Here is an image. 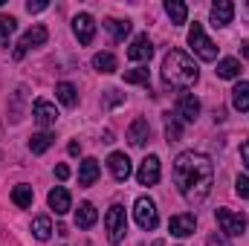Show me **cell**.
<instances>
[{"mask_svg":"<svg viewBox=\"0 0 249 246\" xmlns=\"http://www.w3.org/2000/svg\"><path fill=\"white\" fill-rule=\"evenodd\" d=\"M165 15L171 18L174 26H183L186 18H188V6L183 3V0H168V3H165Z\"/></svg>","mask_w":249,"mask_h":246,"instance_id":"44dd1931","label":"cell"},{"mask_svg":"<svg viewBox=\"0 0 249 246\" xmlns=\"http://www.w3.org/2000/svg\"><path fill=\"white\" fill-rule=\"evenodd\" d=\"M32 116H35V122L41 124V127H53V124L58 122V110H55V105H50L47 99H38V102L32 105Z\"/></svg>","mask_w":249,"mask_h":246,"instance_id":"30bf717a","label":"cell"},{"mask_svg":"<svg viewBox=\"0 0 249 246\" xmlns=\"http://www.w3.org/2000/svg\"><path fill=\"white\" fill-rule=\"evenodd\" d=\"M15 26H18V20L12 15H0V44H9V35L15 32Z\"/></svg>","mask_w":249,"mask_h":246,"instance_id":"f546056e","label":"cell"},{"mask_svg":"<svg viewBox=\"0 0 249 246\" xmlns=\"http://www.w3.org/2000/svg\"><path fill=\"white\" fill-rule=\"evenodd\" d=\"M32 200H35V194H32V185L20 183L12 188V203L18 206V209H32Z\"/></svg>","mask_w":249,"mask_h":246,"instance_id":"ffe728a7","label":"cell"},{"mask_svg":"<svg viewBox=\"0 0 249 246\" xmlns=\"http://www.w3.org/2000/svg\"><path fill=\"white\" fill-rule=\"evenodd\" d=\"M72 32H75L78 44H93V38H96V20L87 12H81V15L72 18Z\"/></svg>","mask_w":249,"mask_h":246,"instance_id":"ba28073f","label":"cell"},{"mask_svg":"<svg viewBox=\"0 0 249 246\" xmlns=\"http://www.w3.org/2000/svg\"><path fill=\"white\" fill-rule=\"evenodd\" d=\"M53 142H55V136H53L50 130H41V133H35V136L29 139V151H32V154H44V151L53 148Z\"/></svg>","mask_w":249,"mask_h":246,"instance_id":"cb8c5ba5","label":"cell"},{"mask_svg":"<svg viewBox=\"0 0 249 246\" xmlns=\"http://www.w3.org/2000/svg\"><path fill=\"white\" fill-rule=\"evenodd\" d=\"M107 168H110L113 180L124 183V180L130 177V159H127V154H122V151H113V154L107 157Z\"/></svg>","mask_w":249,"mask_h":246,"instance_id":"7c38bea8","label":"cell"},{"mask_svg":"<svg viewBox=\"0 0 249 246\" xmlns=\"http://www.w3.org/2000/svg\"><path fill=\"white\" fill-rule=\"evenodd\" d=\"M105 229H107V241L110 244H122L124 235H127V214H124V206L113 203L105 214Z\"/></svg>","mask_w":249,"mask_h":246,"instance_id":"3957f363","label":"cell"},{"mask_svg":"<svg viewBox=\"0 0 249 246\" xmlns=\"http://www.w3.org/2000/svg\"><path fill=\"white\" fill-rule=\"evenodd\" d=\"M235 191H238V197H244V200H249V177H244V174H238V180H235Z\"/></svg>","mask_w":249,"mask_h":246,"instance_id":"1f68e13d","label":"cell"},{"mask_svg":"<svg viewBox=\"0 0 249 246\" xmlns=\"http://www.w3.org/2000/svg\"><path fill=\"white\" fill-rule=\"evenodd\" d=\"M93 67H96L99 72H116V70H119V61H116L113 53H96V55H93Z\"/></svg>","mask_w":249,"mask_h":246,"instance_id":"4316f807","label":"cell"},{"mask_svg":"<svg viewBox=\"0 0 249 246\" xmlns=\"http://www.w3.org/2000/svg\"><path fill=\"white\" fill-rule=\"evenodd\" d=\"M55 96H58V102L64 107H75V102H78V90L70 81H58L55 84Z\"/></svg>","mask_w":249,"mask_h":246,"instance_id":"603a6c76","label":"cell"},{"mask_svg":"<svg viewBox=\"0 0 249 246\" xmlns=\"http://www.w3.org/2000/svg\"><path fill=\"white\" fill-rule=\"evenodd\" d=\"M96 220H99V211L93 203H81L75 209V226L78 229H90V226H96Z\"/></svg>","mask_w":249,"mask_h":246,"instance_id":"d6986e66","label":"cell"},{"mask_svg":"<svg viewBox=\"0 0 249 246\" xmlns=\"http://www.w3.org/2000/svg\"><path fill=\"white\" fill-rule=\"evenodd\" d=\"M105 93H107V105H122V93H119V90H105Z\"/></svg>","mask_w":249,"mask_h":246,"instance_id":"e575fe53","label":"cell"},{"mask_svg":"<svg viewBox=\"0 0 249 246\" xmlns=\"http://www.w3.org/2000/svg\"><path fill=\"white\" fill-rule=\"evenodd\" d=\"M148 81H151V78H148V70H145V67L124 72V84H145V87H148Z\"/></svg>","mask_w":249,"mask_h":246,"instance_id":"4dcf8cb0","label":"cell"},{"mask_svg":"<svg viewBox=\"0 0 249 246\" xmlns=\"http://www.w3.org/2000/svg\"><path fill=\"white\" fill-rule=\"evenodd\" d=\"M148 139H151V124H148V119H133V124L127 127V142L136 145V148H142Z\"/></svg>","mask_w":249,"mask_h":246,"instance_id":"2e32d148","label":"cell"},{"mask_svg":"<svg viewBox=\"0 0 249 246\" xmlns=\"http://www.w3.org/2000/svg\"><path fill=\"white\" fill-rule=\"evenodd\" d=\"M99 174H102V168H99V159H93V157H87L84 162H81V168H78V185H93L99 180Z\"/></svg>","mask_w":249,"mask_h":246,"instance_id":"ac0fdd59","label":"cell"},{"mask_svg":"<svg viewBox=\"0 0 249 246\" xmlns=\"http://www.w3.org/2000/svg\"><path fill=\"white\" fill-rule=\"evenodd\" d=\"M151 55H154L151 38H148V35H136L133 44L127 47V58H130V61H151Z\"/></svg>","mask_w":249,"mask_h":246,"instance_id":"4fadbf2b","label":"cell"},{"mask_svg":"<svg viewBox=\"0 0 249 246\" xmlns=\"http://www.w3.org/2000/svg\"><path fill=\"white\" fill-rule=\"evenodd\" d=\"M180 136H183V124H180V119L171 116V113H165V139H168V142H177Z\"/></svg>","mask_w":249,"mask_h":246,"instance_id":"f1b7e54d","label":"cell"},{"mask_svg":"<svg viewBox=\"0 0 249 246\" xmlns=\"http://www.w3.org/2000/svg\"><path fill=\"white\" fill-rule=\"evenodd\" d=\"M177 116H180L183 122H194V119L200 116V102H197V96L183 93V96L177 99Z\"/></svg>","mask_w":249,"mask_h":246,"instance_id":"5bb4252c","label":"cell"},{"mask_svg":"<svg viewBox=\"0 0 249 246\" xmlns=\"http://www.w3.org/2000/svg\"><path fill=\"white\" fill-rule=\"evenodd\" d=\"M105 29L116 38V41H124L130 35V20H119V18H107L105 20Z\"/></svg>","mask_w":249,"mask_h":246,"instance_id":"d4e9b609","label":"cell"},{"mask_svg":"<svg viewBox=\"0 0 249 246\" xmlns=\"http://www.w3.org/2000/svg\"><path fill=\"white\" fill-rule=\"evenodd\" d=\"M55 177H58V180H67V177H70V168H67V165H55Z\"/></svg>","mask_w":249,"mask_h":246,"instance_id":"8d00e7d4","label":"cell"},{"mask_svg":"<svg viewBox=\"0 0 249 246\" xmlns=\"http://www.w3.org/2000/svg\"><path fill=\"white\" fill-rule=\"evenodd\" d=\"M32 235H35L38 241H50V235H53V223H50L47 214H41V217L32 220Z\"/></svg>","mask_w":249,"mask_h":246,"instance_id":"83f0119b","label":"cell"},{"mask_svg":"<svg viewBox=\"0 0 249 246\" xmlns=\"http://www.w3.org/2000/svg\"><path fill=\"white\" fill-rule=\"evenodd\" d=\"M160 174H162L160 157H145L142 165H139V171H136V180H139V185H157L160 183Z\"/></svg>","mask_w":249,"mask_h":246,"instance_id":"9c48e42d","label":"cell"},{"mask_svg":"<svg viewBox=\"0 0 249 246\" xmlns=\"http://www.w3.org/2000/svg\"><path fill=\"white\" fill-rule=\"evenodd\" d=\"M214 72H217V78H238L241 75V61L238 58H220Z\"/></svg>","mask_w":249,"mask_h":246,"instance_id":"484cf974","label":"cell"},{"mask_svg":"<svg viewBox=\"0 0 249 246\" xmlns=\"http://www.w3.org/2000/svg\"><path fill=\"white\" fill-rule=\"evenodd\" d=\"M133 217H136V226H139V229H145V232L157 229V223H160L157 203H154L151 197H139V200L133 203Z\"/></svg>","mask_w":249,"mask_h":246,"instance_id":"8992f818","label":"cell"},{"mask_svg":"<svg viewBox=\"0 0 249 246\" xmlns=\"http://www.w3.org/2000/svg\"><path fill=\"white\" fill-rule=\"evenodd\" d=\"M206 246H232V244H229V238H226L223 232H214V235H209Z\"/></svg>","mask_w":249,"mask_h":246,"instance_id":"d6a6232c","label":"cell"},{"mask_svg":"<svg viewBox=\"0 0 249 246\" xmlns=\"http://www.w3.org/2000/svg\"><path fill=\"white\" fill-rule=\"evenodd\" d=\"M217 223H220V232L226 238H241L247 232V214L244 211H232V209H217L214 211Z\"/></svg>","mask_w":249,"mask_h":246,"instance_id":"277c9868","label":"cell"},{"mask_svg":"<svg viewBox=\"0 0 249 246\" xmlns=\"http://www.w3.org/2000/svg\"><path fill=\"white\" fill-rule=\"evenodd\" d=\"M188 44H191V50H194V55H197L200 61H214V58H217V47L206 38V32H203L200 23H194V26L188 29Z\"/></svg>","mask_w":249,"mask_h":246,"instance_id":"5b68a950","label":"cell"},{"mask_svg":"<svg viewBox=\"0 0 249 246\" xmlns=\"http://www.w3.org/2000/svg\"><path fill=\"white\" fill-rule=\"evenodd\" d=\"M67 151H70L72 157H78V154H81V145H78V142H70V145H67Z\"/></svg>","mask_w":249,"mask_h":246,"instance_id":"74e56055","label":"cell"},{"mask_svg":"<svg viewBox=\"0 0 249 246\" xmlns=\"http://www.w3.org/2000/svg\"><path fill=\"white\" fill-rule=\"evenodd\" d=\"M232 15H235V6L229 0H217L212 6V26H229L232 23Z\"/></svg>","mask_w":249,"mask_h":246,"instance_id":"e0dca14e","label":"cell"},{"mask_svg":"<svg viewBox=\"0 0 249 246\" xmlns=\"http://www.w3.org/2000/svg\"><path fill=\"white\" fill-rule=\"evenodd\" d=\"M194 229H197V217L194 214H174L168 220V232L174 238H188V235H194Z\"/></svg>","mask_w":249,"mask_h":246,"instance_id":"8fae6325","label":"cell"},{"mask_svg":"<svg viewBox=\"0 0 249 246\" xmlns=\"http://www.w3.org/2000/svg\"><path fill=\"white\" fill-rule=\"evenodd\" d=\"M241 159H244V165L249 168V139L247 142H241Z\"/></svg>","mask_w":249,"mask_h":246,"instance_id":"d590c367","label":"cell"},{"mask_svg":"<svg viewBox=\"0 0 249 246\" xmlns=\"http://www.w3.org/2000/svg\"><path fill=\"white\" fill-rule=\"evenodd\" d=\"M232 105H235V110L249 113V81H238V84H235V90H232Z\"/></svg>","mask_w":249,"mask_h":246,"instance_id":"7402d4cb","label":"cell"},{"mask_svg":"<svg viewBox=\"0 0 249 246\" xmlns=\"http://www.w3.org/2000/svg\"><path fill=\"white\" fill-rule=\"evenodd\" d=\"M47 203H50V209L55 211V214H67L70 209H72V200H70V191L61 188V185H55L53 191H50V197H47Z\"/></svg>","mask_w":249,"mask_h":246,"instance_id":"9a60e30c","label":"cell"},{"mask_svg":"<svg viewBox=\"0 0 249 246\" xmlns=\"http://www.w3.org/2000/svg\"><path fill=\"white\" fill-rule=\"evenodd\" d=\"M47 6H50V3H47V0H35V3H32V0H29V3H26V12H29V15H35V12H44V9H47Z\"/></svg>","mask_w":249,"mask_h":246,"instance_id":"836d02e7","label":"cell"},{"mask_svg":"<svg viewBox=\"0 0 249 246\" xmlns=\"http://www.w3.org/2000/svg\"><path fill=\"white\" fill-rule=\"evenodd\" d=\"M241 53H244V58H249V41H244V44H241Z\"/></svg>","mask_w":249,"mask_h":246,"instance_id":"f35d334b","label":"cell"},{"mask_svg":"<svg viewBox=\"0 0 249 246\" xmlns=\"http://www.w3.org/2000/svg\"><path fill=\"white\" fill-rule=\"evenodd\" d=\"M3 3H6V0H0V6H3Z\"/></svg>","mask_w":249,"mask_h":246,"instance_id":"60d3db41","label":"cell"},{"mask_svg":"<svg viewBox=\"0 0 249 246\" xmlns=\"http://www.w3.org/2000/svg\"><path fill=\"white\" fill-rule=\"evenodd\" d=\"M151 246H165V244H162V241H154V244H151Z\"/></svg>","mask_w":249,"mask_h":246,"instance_id":"ab89813d","label":"cell"},{"mask_svg":"<svg viewBox=\"0 0 249 246\" xmlns=\"http://www.w3.org/2000/svg\"><path fill=\"white\" fill-rule=\"evenodd\" d=\"M197 78H200L197 64L191 61L183 50H168V55L162 61V81L174 90H186L191 84H197Z\"/></svg>","mask_w":249,"mask_h":246,"instance_id":"7a4b0ae2","label":"cell"},{"mask_svg":"<svg viewBox=\"0 0 249 246\" xmlns=\"http://www.w3.org/2000/svg\"><path fill=\"white\" fill-rule=\"evenodd\" d=\"M47 38H50V32H47V26H32L29 32H23V38L18 41V47H15V58H23L32 47H41V44H47Z\"/></svg>","mask_w":249,"mask_h":246,"instance_id":"52a82bcc","label":"cell"},{"mask_svg":"<svg viewBox=\"0 0 249 246\" xmlns=\"http://www.w3.org/2000/svg\"><path fill=\"white\" fill-rule=\"evenodd\" d=\"M174 183H177V191L183 194L188 206H200L212 194V183H214L212 159L206 154L183 151L174 159Z\"/></svg>","mask_w":249,"mask_h":246,"instance_id":"6da1fadb","label":"cell"}]
</instances>
